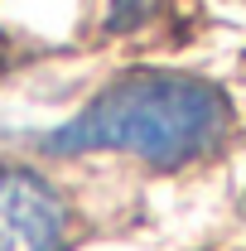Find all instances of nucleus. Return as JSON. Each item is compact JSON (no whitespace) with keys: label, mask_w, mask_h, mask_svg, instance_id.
<instances>
[{"label":"nucleus","mask_w":246,"mask_h":251,"mask_svg":"<svg viewBox=\"0 0 246 251\" xmlns=\"http://www.w3.org/2000/svg\"><path fill=\"white\" fill-rule=\"evenodd\" d=\"M232 130V101L222 87L188 73H125L111 87L39 140L44 155L125 150L154 169H179L213 155Z\"/></svg>","instance_id":"nucleus-1"},{"label":"nucleus","mask_w":246,"mask_h":251,"mask_svg":"<svg viewBox=\"0 0 246 251\" xmlns=\"http://www.w3.org/2000/svg\"><path fill=\"white\" fill-rule=\"evenodd\" d=\"M68 208L58 188L25 164H0V251H63Z\"/></svg>","instance_id":"nucleus-2"},{"label":"nucleus","mask_w":246,"mask_h":251,"mask_svg":"<svg viewBox=\"0 0 246 251\" xmlns=\"http://www.w3.org/2000/svg\"><path fill=\"white\" fill-rule=\"evenodd\" d=\"M145 5H150V0H111V15H106V25H111V29H130V25H140Z\"/></svg>","instance_id":"nucleus-3"}]
</instances>
